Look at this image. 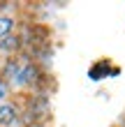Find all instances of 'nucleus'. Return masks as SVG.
Instances as JSON below:
<instances>
[{
	"label": "nucleus",
	"mask_w": 125,
	"mask_h": 127,
	"mask_svg": "<svg viewBox=\"0 0 125 127\" xmlns=\"http://www.w3.org/2000/svg\"><path fill=\"white\" fill-rule=\"evenodd\" d=\"M19 118V109L12 102H0V125H9Z\"/></svg>",
	"instance_id": "2"
},
{
	"label": "nucleus",
	"mask_w": 125,
	"mask_h": 127,
	"mask_svg": "<svg viewBox=\"0 0 125 127\" xmlns=\"http://www.w3.org/2000/svg\"><path fill=\"white\" fill-rule=\"evenodd\" d=\"M35 74H37V69H35L28 60H16V58H12V60L5 63V69H2L0 76H2L5 83L23 88L26 83H33L35 81Z\"/></svg>",
	"instance_id": "1"
},
{
	"label": "nucleus",
	"mask_w": 125,
	"mask_h": 127,
	"mask_svg": "<svg viewBox=\"0 0 125 127\" xmlns=\"http://www.w3.org/2000/svg\"><path fill=\"white\" fill-rule=\"evenodd\" d=\"M16 49H19V37L7 35L0 39V51H16Z\"/></svg>",
	"instance_id": "4"
},
{
	"label": "nucleus",
	"mask_w": 125,
	"mask_h": 127,
	"mask_svg": "<svg viewBox=\"0 0 125 127\" xmlns=\"http://www.w3.org/2000/svg\"><path fill=\"white\" fill-rule=\"evenodd\" d=\"M12 28H14V19H12V16H5V14H0V39L12 32Z\"/></svg>",
	"instance_id": "3"
},
{
	"label": "nucleus",
	"mask_w": 125,
	"mask_h": 127,
	"mask_svg": "<svg viewBox=\"0 0 125 127\" xmlns=\"http://www.w3.org/2000/svg\"><path fill=\"white\" fill-rule=\"evenodd\" d=\"M7 95H9V86H7L5 81H2V76H0V102H5Z\"/></svg>",
	"instance_id": "5"
}]
</instances>
